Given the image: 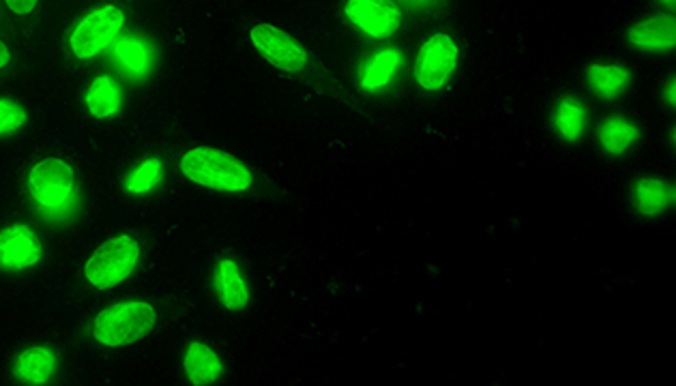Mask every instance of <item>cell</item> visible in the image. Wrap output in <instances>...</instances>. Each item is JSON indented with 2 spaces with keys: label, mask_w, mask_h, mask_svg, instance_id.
Wrapping results in <instances>:
<instances>
[{
  "label": "cell",
  "mask_w": 676,
  "mask_h": 386,
  "mask_svg": "<svg viewBox=\"0 0 676 386\" xmlns=\"http://www.w3.org/2000/svg\"><path fill=\"white\" fill-rule=\"evenodd\" d=\"M657 2H659V4H664V7H673L676 0H657Z\"/></svg>",
  "instance_id": "27"
},
{
  "label": "cell",
  "mask_w": 676,
  "mask_h": 386,
  "mask_svg": "<svg viewBox=\"0 0 676 386\" xmlns=\"http://www.w3.org/2000/svg\"><path fill=\"white\" fill-rule=\"evenodd\" d=\"M404 67V52L398 47H385L374 52L358 72V86L367 95L383 93L394 84Z\"/></svg>",
  "instance_id": "12"
},
{
  "label": "cell",
  "mask_w": 676,
  "mask_h": 386,
  "mask_svg": "<svg viewBox=\"0 0 676 386\" xmlns=\"http://www.w3.org/2000/svg\"><path fill=\"white\" fill-rule=\"evenodd\" d=\"M35 211L45 222L63 226L74 219L81 208V190L76 170L58 157H45L35 163L26 179Z\"/></svg>",
  "instance_id": "1"
},
{
  "label": "cell",
  "mask_w": 676,
  "mask_h": 386,
  "mask_svg": "<svg viewBox=\"0 0 676 386\" xmlns=\"http://www.w3.org/2000/svg\"><path fill=\"white\" fill-rule=\"evenodd\" d=\"M183 367L190 385L208 386L215 385L224 376V361L222 356L202 342H192L185 347L183 354Z\"/></svg>",
  "instance_id": "14"
},
{
  "label": "cell",
  "mask_w": 676,
  "mask_h": 386,
  "mask_svg": "<svg viewBox=\"0 0 676 386\" xmlns=\"http://www.w3.org/2000/svg\"><path fill=\"white\" fill-rule=\"evenodd\" d=\"M26 120H29V115L18 101L9 97H0V138H9L18 129H22Z\"/></svg>",
  "instance_id": "22"
},
{
  "label": "cell",
  "mask_w": 676,
  "mask_h": 386,
  "mask_svg": "<svg viewBox=\"0 0 676 386\" xmlns=\"http://www.w3.org/2000/svg\"><path fill=\"white\" fill-rule=\"evenodd\" d=\"M406 2H410V4H430L432 0H406Z\"/></svg>",
  "instance_id": "26"
},
{
  "label": "cell",
  "mask_w": 676,
  "mask_h": 386,
  "mask_svg": "<svg viewBox=\"0 0 676 386\" xmlns=\"http://www.w3.org/2000/svg\"><path fill=\"white\" fill-rule=\"evenodd\" d=\"M213 290L222 308L237 313L249 303V283L239 265L233 258H222L213 269Z\"/></svg>",
  "instance_id": "11"
},
{
  "label": "cell",
  "mask_w": 676,
  "mask_h": 386,
  "mask_svg": "<svg viewBox=\"0 0 676 386\" xmlns=\"http://www.w3.org/2000/svg\"><path fill=\"white\" fill-rule=\"evenodd\" d=\"M58 358L47 346H31L22 350L13 363V374L24 385H47L56 374Z\"/></svg>",
  "instance_id": "15"
},
{
  "label": "cell",
  "mask_w": 676,
  "mask_h": 386,
  "mask_svg": "<svg viewBox=\"0 0 676 386\" xmlns=\"http://www.w3.org/2000/svg\"><path fill=\"white\" fill-rule=\"evenodd\" d=\"M344 13L365 37L383 41L398 33L401 13L391 0H346Z\"/></svg>",
  "instance_id": "8"
},
{
  "label": "cell",
  "mask_w": 676,
  "mask_h": 386,
  "mask_svg": "<svg viewBox=\"0 0 676 386\" xmlns=\"http://www.w3.org/2000/svg\"><path fill=\"white\" fill-rule=\"evenodd\" d=\"M43 256L40 234L29 224H13L0 230V269L20 272L40 265Z\"/></svg>",
  "instance_id": "9"
},
{
  "label": "cell",
  "mask_w": 676,
  "mask_h": 386,
  "mask_svg": "<svg viewBox=\"0 0 676 386\" xmlns=\"http://www.w3.org/2000/svg\"><path fill=\"white\" fill-rule=\"evenodd\" d=\"M630 45L642 54H668L676 47V20L673 13L648 15L627 29Z\"/></svg>",
  "instance_id": "10"
},
{
  "label": "cell",
  "mask_w": 676,
  "mask_h": 386,
  "mask_svg": "<svg viewBox=\"0 0 676 386\" xmlns=\"http://www.w3.org/2000/svg\"><path fill=\"white\" fill-rule=\"evenodd\" d=\"M4 2H7L11 13H15V15H31L40 0H4Z\"/></svg>",
  "instance_id": "23"
},
{
  "label": "cell",
  "mask_w": 676,
  "mask_h": 386,
  "mask_svg": "<svg viewBox=\"0 0 676 386\" xmlns=\"http://www.w3.org/2000/svg\"><path fill=\"white\" fill-rule=\"evenodd\" d=\"M558 138L567 144H578L587 133V108L576 97H560L552 112Z\"/></svg>",
  "instance_id": "20"
},
{
  "label": "cell",
  "mask_w": 676,
  "mask_h": 386,
  "mask_svg": "<svg viewBox=\"0 0 676 386\" xmlns=\"http://www.w3.org/2000/svg\"><path fill=\"white\" fill-rule=\"evenodd\" d=\"M597 140L603 153L621 157L636 147L640 127L623 116H610L599 125Z\"/></svg>",
  "instance_id": "18"
},
{
  "label": "cell",
  "mask_w": 676,
  "mask_h": 386,
  "mask_svg": "<svg viewBox=\"0 0 676 386\" xmlns=\"http://www.w3.org/2000/svg\"><path fill=\"white\" fill-rule=\"evenodd\" d=\"M179 168L187 181L211 192L243 193L254 183L251 170L239 157L213 147L190 149L181 157Z\"/></svg>",
  "instance_id": "2"
},
{
  "label": "cell",
  "mask_w": 676,
  "mask_h": 386,
  "mask_svg": "<svg viewBox=\"0 0 676 386\" xmlns=\"http://www.w3.org/2000/svg\"><path fill=\"white\" fill-rule=\"evenodd\" d=\"M460 58L458 41L447 33H434L426 39L417 52L415 79L426 93L442 90L455 76Z\"/></svg>",
  "instance_id": "6"
},
{
  "label": "cell",
  "mask_w": 676,
  "mask_h": 386,
  "mask_svg": "<svg viewBox=\"0 0 676 386\" xmlns=\"http://www.w3.org/2000/svg\"><path fill=\"white\" fill-rule=\"evenodd\" d=\"M675 185L662 176H644L632 185V202L637 215L646 219L662 217L675 206Z\"/></svg>",
  "instance_id": "13"
},
{
  "label": "cell",
  "mask_w": 676,
  "mask_h": 386,
  "mask_svg": "<svg viewBox=\"0 0 676 386\" xmlns=\"http://www.w3.org/2000/svg\"><path fill=\"white\" fill-rule=\"evenodd\" d=\"M84 104H86L88 115L97 120L115 118L122 108V90H120L119 82L110 74L93 77L86 88Z\"/></svg>",
  "instance_id": "16"
},
{
  "label": "cell",
  "mask_w": 676,
  "mask_h": 386,
  "mask_svg": "<svg viewBox=\"0 0 676 386\" xmlns=\"http://www.w3.org/2000/svg\"><path fill=\"white\" fill-rule=\"evenodd\" d=\"M140 262V243L131 234L104 240L86 260L84 279L101 292L125 283Z\"/></svg>",
  "instance_id": "4"
},
{
  "label": "cell",
  "mask_w": 676,
  "mask_h": 386,
  "mask_svg": "<svg viewBox=\"0 0 676 386\" xmlns=\"http://www.w3.org/2000/svg\"><path fill=\"white\" fill-rule=\"evenodd\" d=\"M163 161L160 157H149L140 161L125 179V192L133 197H142L147 193L155 192L163 181Z\"/></svg>",
  "instance_id": "21"
},
{
  "label": "cell",
  "mask_w": 676,
  "mask_h": 386,
  "mask_svg": "<svg viewBox=\"0 0 676 386\" xmlns=\"http://www.w3.org/2000/svg\"><path fill=\"white\" fill-rule=\"evenodd\" d=\"M675 84V77H670V79L666 82V86H664V104H666L670 110L676 106Z\"/></svg>",
  "instance_id": "24"
},
{
  "label": "cell",
  "mask_w": 676,
  "mask_h": 386,
  "mask_svg": "<svg viewBox=\"0 0 676 386\" xmlns=\"http://www.w3.org/2000/svg\"><path fill=\"white\" fill-rule=\"evenodd\" d=\"M112 58L131 79H144L153 67V52L147 41L136 37H122L115 41Z\"/></svg>",
  "instance_id": "19"
},
{
  "label": "cell",
  "mask_w": 676,
  "mask_h": 386,
  "mask_svg": "<svg viewBox=\"0 0 676 386\" xmlns=\"http://www.w3.org/2000/svg\"><path fill=\"white\" fill-rule=\"evenodd\" d=\"M256 52L283 74H301L308 67L310 54L301 41L273 24L260 22L249 33Z\"/></svg>",
  "instance_id": "7"
},
{
  "label": "cell",
  "mask_w": 676,
  "mask_h": 386,
  "mask_svg": "<svg viewBox=\"0 0 676 386\" xmlns=\"http://www.w3.org/2000/svg\"><path fill=\"white\" fill-rule=\"evenodd\" d=\"M125 26V13L119 4H104L88 11L69 35V50L76 58L90 61L104 54L119 39Z\"/></svg>",
  "instance_id": "5"
},
{
  "label": "cell",
  "mask_w": 676,
  "mask_h": 386,
  "mask_svg": "<svg viewBox=\"0 0 676 386\" xmlns=\"http://www.w3.org/2000/svg\"><path fill=\"white\" fill-rule=\"evenodd\" d=\"M11 63V50L9 45L0 39V69H4Z\"/></svg>",
  "instance_id": "25"
},
{
  "label": "cell",
  "mask_w": 676,
  "mask_h": 386,
  "mask_svg": "<svg viewBox=\"0 0 676 386\" xmlns=\"http://www.w3.org/2000/svg\"><path fill=\"white\" fill-rule=\"evenodd\" d=\"M158 326V309L147 301H119L101 309L93 320V337L106 347H127L142 342Z\"/></svg>",
  "instance_id": "3"
},
{
  "label": "cell",
  "mask_w": 676,
  "mask_h": 386,
  "mask_svg": "<svg viewBox=\"0 0 676 386\" xmlns=\"http://www.w3.org/2000/svg\"><path fill=\"white\" fill-rule=\"evenodd\" d=\"M632 69L616 63H591L587 67V84L599 99H619L632 84Z\"/></svg>",
  "instance_id": "17"
}]
</instances>
